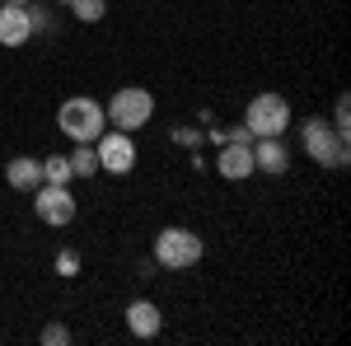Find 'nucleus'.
<instances>
[{"label": "nucleus", "mask_w": 351, "mask_h": 346, "mask_svg": "<svg viewBox=\"0 0 351 346\" xmlns=\"http://www.w3.org/2000/svg\"><path fill=\"white\" fill-rule=\"evenodd\" d=\"M56 276H80V253L75 248H61L56 253Z\"/></svg>", "instance_id": "nucleus-16"}, {"label": "nucleus", "mask_w": 351, "mask_h": 346, "mask_svg": "<svg viewBox=\"0 0 351 346\" xmlns=\"http://www.w3.org/2000/svg\"><path fill=\"white\" fill-rule=\"evenodd\" d=\"M71 14H75L80 24H99V19L108 14V0H71Z\"/></svg>", "instance_id": "nucleus-15"}, {"label": "nucleus", "mask_w": 351, "mask_h": 346, "mask_svg": "<svg viewBox=\"0 0 351 346\" xmlns=\"http://www.w3.org/2000/svg\"><path fill=\"white\" fill-rule=\"evenodd\" d=\"M33 38V24H28L24 5H0V47H24Z\"/></svg>", "instance_id": "nucleus-9"}, {"label": "nucleus", "mask_w": 351, "mask_h": 346, "mask_svg": "<svg viewBox=\"0 0 351 346\" xmlns=\"http://www.w3.org/2000/svg\"><path fill=\"white\" fill-rule=\"evenodd\" d=\"M5 183L14 187V192H33V187L43 183V160H28V155H14V160L5 164Z\"/></svg>", "instance_id": "nucleus-11"}, {"label": "nucleus", "mask_w": 351, "mask_h": 346, "mask_svg": "<svg viewBox=\"0 0 351 346\" xmlns=\"http://www.w3.org/2000/svg\"><path fill=\"white\" fill-rule=\"evenodd\" d=\"M56 127L71 136L75 145H94L104 127H108V112L99 99H89V94H75V99H66V103L56 108Z\"/></svg>", "instance_id": "nucleus-1"}, {"label": "nucleus", "mask_w": 351, "mask_h": 346, "mask_svg": "<svg viewBox=\"0 0 351 346\" xmlns=\"http://www.w3.org/2000/svg\"><path fill=\"white\" fill-rule=\"evenodd\" d=\"M202 253H206V243L197 239L192 230H183V225H164L160 234H155V262L169 267V271L197 267V262H202Z\"/></svg>", "instance_id": "nucleus-2"}, {"label": "nucleus", "mask_w": 351, "mask_h": 346, "mask_svg": "<svg viewBox=\"0 0 351 346\" xmlns=\"http://www.w3.org/2000/svg\"><path fill=\"white\" fill-rule=\"evenodd\" d=\"M243 127H248V136H286V127H291V103L267 89V94H258V99L248 103Z\"/></svg>", "instance_id": "nucleus-5"}, {"label": "nucleus", "mask_w": 351, "mask_h": 346, "mask_svg": "<svg viewBox=\"0 0 351 346\" xmlns=\"http://www.w3.org/2000/svg\"><path fill=\"white\" fill-rule=\"evenodd\" d=\"M104 112H108V122L117 127V132H132L136 136L150 117H155V94L141 89V84H127V89H117V94L108 99Z\"/></svg>", "instance_id": "nucleus-3"}, {"label": "nucleus", "mask_w": 351, "mask_h": 346, "mask_svg": "<svg viewBox=\"0 0 351 346\" xmlns=\"http://www.w3.org/2000/svg\"><path fill=\"white\" fill-rule=\"evenodd\" d=\"M300 140H304V155L314 164H324V169H342L347 164V136L337 132V127H328L324 117H309Z\"/></svg>", "instance_id": "nucleus-4"}, {"label": "nucleus", "mask_w": 351, "mask_h": 346, "mask_svg": "<svg viewBox=\"0 0 351 346\" xmlns=\"http://www.w3.org/2000/svg\"><path fill=\"white\" fill-rule=\"evenodd\" d=\"M61 5H71V0H61Z\"/></svg>", "instance_id": "nucleus-20"}, {"label": "nucleus", "mask_w": 351, "mask_h": 346, "mask_svg": "<svg viewBox=\"0 0 351 346\" xmlns=\"http://www.w3.org/2000/svg\"><path fill=\"white\" fill-rule=\"evenodd\" d=\"M94 150H99V169H108V173H132L136 169V140L132 132H104L94 140Z\"/></svg>", "instance_id": "nucleus-7"}, {"label": "nucleus", "mask_w": 351, "mask_h": 346, "mask_svg": "<svg viewBox=\"0 0 351 346\" xmlns=\"http://www.w3.org/2000/svg\"><path fill=\"white\" fill-rule=\"evenodd\" d=\"M71 169H75V178H94L99 173V150L94 145H75V155H66Z\"/></svg>", "instance_id": "nucleus-13"}, {"label": "nucleus", "mask_w": 351, "mask_h": 346, "mask_svg": "<svg viewBox=\"0 0 351 346\" xmlns=\"http://www.w3.org/2000/svg\"><path fill=\"white\" fill-rule=\"evenodd\" d=\"M33 211H38L43 225L61 230V225L75 220V197H71V187H61V183H38L33 187Z\"/></svg>", "instance_id": "nucleus-6"}, {"label": "nucleus", "mask_w": 351, "mask_h": 346, "mask_svg": "<svg viewBox=\"0 0 351 346\" xmlns=\"http://www.w3.org/2000/svg\"><path fill=\"white\" fill-rule=\"evenodd\" d=\"M0 5H28V0H0Z\"/></svg>", "instance_id": "nucleus-19"}, {"label": "nucleus", "mask_w": 351, "mask_h": 346, "mask_svg": "<svg viewBox=\"0 0 351 346\" xmlns=\"http://www.w3.org/2000/svg\"><path fill=\"white\" fill-rule=\"evenodd\" d=\"M332 127H337L342 136L351 132V103H347V99H337V108H332Z\"/></svg>", "instance_id": "nucleus-18"}, {"label": "nucleus", "mask_w": 351, "mask_h": 346, "mask_svg": "<svg viewBox=\"0 0 351 346\" xmlns=\"http://www.w3.org/2000/svg\"><path fill=\"white\" fill-rule=\"evenodd\" d=\"M160 304H150V299H132L127 304V328H132L136 337H155L160 332Z\"/></svg>", "instance_id": "nucleus-12"}, {"label": "nucleus", "mask_w": 351, "mask_h": 346, "mask_svg": "<svg viewBox=\"0 0 351 346\" xmlns=\"http://www.w3.org/2000/svg\"><path fill=\"white\" fill-rule=\"evenodd\" d=\"M71 178H75V169H71V160H66V155H52V160H43V183L71 187Z\"/></svg>", "instance_id": "nucleus-14"}, {"label": "nucleus", "mask_w": 351, "mask_h": 346, "mask_svg": "<svg viewBox=\"0 0 351 346\" xmlns=\"http://www.w3.org/2000/svg\"><path fill=\"white\" fill-rule=\"evenodd\" d=\"M253 169H263V173H286V169H291L286 140H281V136H258V145H253Z\"/></svg>", "instance_id": "nucleus-10"}, {"label": "nucleus", "mask_w": 351, "mask_h": 346, "mask_svg": "<svg viewBox=\"0 0 351 346\" xmlns=\"http://www.w3.org/2000/svg\"><path fill=\"white\" fill-rule=\"evenodd\" d=\"M43 342H47V346H66V342H71V328H66V323H52V328H43Z\"/></svg>", "instance_id": "nucleus-17"}, {"label": "nucleus", "mask_w": 351, "mask_h": 346, "mask_svg": "<svg viewBox=\"0 0 351 346\" xmlns=\"http://www.w3.org/2000/svg\"><path fill=\"white\" fill-rule=\"evenodd\" d=\"M216 173H220V178H230V183H239V178L253 173V145H248V136H230V140H220Z\"/></svg>", "instance_id": "nucleus-8"}]
</instances>
